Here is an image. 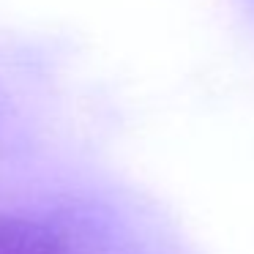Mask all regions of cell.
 <instances>
[{
	"instance_id": "cell-1",
	"label": "cell",
	"mask_w": 254,
	"mask_h": 254,
	"mask_svg": "<svg viewBox=\"0 0 254 254\" xmlns=\"http://www.w3.org/2000/svg\"><path fill=\"white\" fill-rule=\"evenodd\" d=\"M0 254H71V246L39 221L0 216Z\"/></svg>"
}]
</instances>
